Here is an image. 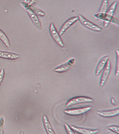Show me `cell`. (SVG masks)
<instances>
[{
  "mask_svg": "<svg viewBox=\"0 0 119 134\" xmlns=\"http://www.w3.org/2000/svg\"><path fill=\"white\" fill-rule=\"evenodd\" d=\"M94 16L97 19L104 21L103 26L104 27L108 26L110 23L117 25H119L118 19L117 18L109 15L106 13L98 12L95 14Z\"/></svg>",
  "mask_w": 119,
  "mask_h": 134,
  "instance_id": "1",
  "label": "cell"
},
{
  "mask_svg": "<svg viewBox=\"0 0 119 134\" xmlns=\"http://www.w3.org/2000/svg\"><path fill=\"white\" fill-rule=\"evenodd\" d=\"M93 99L90 97L84 96H78L73 97L68 100L66 106L69 107L81 104L90 103L93 102Z\"/></svg>",
  "mask_w": 119,
  "mask_h": 134,
  "instance_id": "2",
  "label": "cell"
},
{
  "mask_svg": "<svg viewBox=\"0 0 119 134\" xmlns=\"http://www.w3.org/2000/svg\"><path fill=\"white\" fill-rule=\"evenodd\" d=\"M21 4L25 8L30 19L32 20L33 24L36 26V28L39 30H41L42 29V26L40 20L37 15L29 7L26 3L22 2H21Z\"/></svg>",
  "mask_w": 119,
  "mask_h": 134,
  "instance_id": "3",
  "label": "cell"
},
{
  "mask_svg": "<svg viewBox=\"0 0 119 134\" xmlns=\"http://www.w3.org/2000/svg\"><path fill=\"white\" fill-rule=\"evenodd\" d=\"M78 17L80 23L86 28L95 31H101L103 30L101 27L90 21L81 14L78 15Z\"/></svg>",
  "mask_w": 119,
  "mask_h": 134,
  "instance_id": "4",
  "label": "cell"
},
{
  "mask_svg": "<svg viewBox=\"0 0 119 134\" xmlns=\"http://www.w3.org/2000/svg\"><path fill=\"white\" fill-rule=\"evenodd\" d=\"M92 108V107L87 106L83 107L65 110H64V113L70 116H79L87 113L91 110Z\"/></svg>",
  "mask_w": 119,
  "mask_h": 134,
  "instance_id": "5",
  "label": "cell"
},
{
  "mask_svg": "<svg viewBox=\"0 0 119 134\" xmlns=\"http://www.w3.org/2000/svg\"><path fill=\"white\" fill-rule=\"evenodd\" d=\"M49 31L52 38L57 44L59 46L63 47L64 46V43L59 35V33L56 29L54 23H51L49 26Z\"/></svg>",
  "mask_w": 119,
  "mask_h": 134,
  "instance_id": "6",
  "label": "cell"
},
{
  "mask_svg": "<svg viewBox=\"0 0 119 134\" xmlns=\"http://www.w3.org/2000/svg\"><path fill=\"white\" fill-rule=\"evenodd\" d=\"M111 68V64L110 61L109 60L103 70V72L100 78V84H99V85L100 87H103L106 83L108 79L109 76L110 74Z\"/></svg>",
  "mask_w": 119,
  "mask_h": 134,
  "instance_id": "7",
  "label": "cell"
},
{
  "mask_svg": "<svg viewBox=\"0 0 119 134\" xmlns=\"http://www.w3.org/2000/svg\"><path fill=\"white\" fill-rule=\"evenodd\" d=\"M75 63L76 59L75 58L71 59L66 63L55 68L54 69V71L59 73H64L67 72L73 68Z\"/></svg>",
  "mask_w": 119,
  "mask_h": 134,
  "instance_id": "8",
  "label": "cell"
},
{
  "mask_svg": "<svg viewBox=\"0 0 119 134\" xmlns=\"http://www.w3.org/2000/svg\"><path fill=\"white\" fill-rule=\"evenodd\" d=\"M78 20V16H73L70 18L66 21L59 29V33L60 36H62L71 26L75 24Z\"/></svg>",
  "mask_w": 119,
  "mask_h": 134,
  "instance_id": "9",
  "label": "cell"
},
{
  "mask_svg": "<svg viewBox=\"0 0 119 134\" xmlns=\"http://www.w3.org/2000/svg\"><path fill=\"white\" fill-rule=\"evenodd\" d=\"M97 115L104 118H110L117 116L119 114V108L110 110L98 111H97Z\"/></svg>",
  "mask_w": 119,
  "mask_h": 134,
  "instance_id": "10",
  "label": "cell"
},
{
  "mask_svg": "<svg viewBox=\"0 0 119 134\" xmlns=\"http://www.w3.org/2000/svg\"><path fill=\"white\" fill-rule=\"evenodd\" d=\"M71 127L75 132L79 134H97L99 132L98 129H93L79 127L74 125L71 126Z\"/></svg>",
  "mask_w": 119,
  "mask_h": 134,
  "instance_id": "11",
  "label": "cell"
},
{
  "mask_svg": "<svg viewBox=\"0 0 119 134\" xmlns=\"http://www.w3.org/2000/svg\"><path fill=\"white\" fill-rule=\"evenodd\" d=\"M109 55H105L100 59L97 65L95 71V74L96 76L99 75L102 72L105 67V65H106L107 62L109 60Z\"/></svg>",
  "mask_w": 119,
  "mask_h": 134,
  "instance_id": "12",
  "label": "cell"
},
{
  "mask_svg": "<svg viewBox=\"0 0 119 134\" xmlns=\"http://www.w3.org/2000/svg\"><path fill=\"white\" fill-rule=\"evenodd\" d=\"M42 121L44 126L47 134H56L55 131L51 125L47 116L45 115H43Z\"/></svg>",
  "mask_w": 119,
  "mask_h": 134,
  "instance_id": "13",
  "label": "cell"
},
{
  "mask_svg": "<svg viewBox=\"0 0 119 134\" xmlns=\"http://www.w3.org/2000/svg\"><path fill=\"white\" fill-rule=\"evenodd\" d=\"M20 57V55L16 53L0 51V58L10 60H16Z\"/></svg>",
  "mask_w": 119,
  "mask_h": 134,
  "instance_id": "14",
  "label": "cell"
},
{
  "mask_svg": "<svg viewBox=\"0 0 119 134\" xmlns=\"http://www.w3.org/2000/svg\"><path fill=\"white\" fill-rule=\"evenodd\" d=\"M0 40L2 41L6 47L10 48L11 47L10 40L3 31L0 29Z\"/></svg>",
  "mask_w": 119,
  "mask_h": 134,
  "instance_id": "15",
  "label": "cell"
},
{
  "mask_svg": "<svg viewBox=\"0 0 119 134\" xmlns=\"http://www.w3.org/2000/svg\"><path fill=\"white\" fill-rule=\"evenodd\" d=\"M27 4H28L29 7H30L37 15H38L39 16H43L45 15V13L42 10H41L40 9H38V8H37V7H35V6H33V5H32V4L29 5V4H28L27 3Z\"/></svg>",
  "mask_w": 119,
  "mask_h": 134,
  "instance_id": "16",
  "label": "cell"
},
{
  "mask_svg": "<svg viewBox=\"0 0 119 134\" xmlns=\"http://www.w3.org/2000/svg\"><path fill=\"white\" fill-rule=\"evenodd\" d=\"M117 4V3L116 1L113 2L108 9H107L106 13L112 16H114V14L116 8Z\"/></svg>",
  "mask_w": 119,
  "mask_h": 134,
  "instance_id": "17",
  "label": "cell"
},
{
  "mask_svg": "<svg viewBox=\"0 0 119 134\" xmlns=\"http://www.w3.org/2000/svg\"><path fill=\"white\" fill-rule=\"evenodd\" d=\"M116 64L115 76L118 77L119 75V51L118 50H116Z\"/></svg>",
  "mask_w": 119,
  "mask_h": 134,
  "instance_id": "18",
  "label": "cell"
},
{
  "mask_svg": "<svg viewBox=\"0 0 119 134\" xmlns=\"http://www.w3.org/2000/svg\"><path fill=\"white\" fill-rule=\"evenodd\" d=\"M108 5V1H102L98 13H106Z\"/></svg>",
  "mask_w": 119,
  "mask_h": 134,
  "instance_id": "19",
  "label": "cell"
},
{
  "mask_svg": "<svg viewBox=\"0 0 119 134\" xmlns=\"http://www.w3.org/2000/svg\"><path fill=\"white\" fill-rule=\"evenodd\" d=\"M5 119L4 117L0 118V134H4Z\"/></svg>",
  "mask_w": 119,
  "mask_h": 134,
  "instance_id": "20",
  "label": "cell"
},
{
  "mask_svg": "<svg viewBox=\"0 0 119 134\" xmlns=\"http://www.w3.org/2000/svg\"><path fill=\"white\" fill-rule=\"evenodd\" d=\"M107 129L116 134L119 133V127L118 126L112 125H109L107 127Z\"/></svg>",
  "mask_w": 119,
  "mask_h": 134,
  "instance_id": "21",
  "label": "cell"
},
{
  "mask_svg": "<svg viewBox=\"0 0 119 134\" xmlns=\"http://www.w3.org/2000/svg\"><path fill=\"white\" fill-rule=\"evenodd\" d=\"M64 126L65 129L66 131L67 134H76L73 130L67 124H65Z\"/></svg>",
  "mask_w": 119,
  "mask_h": 134,
  "instance_id": "22",
  "label": "cell"
},
{
  "mask_svg": "<svg viewBox=\"0 0 119 134\" xmlns=\"http://www.w3.org/2000/svg\"><path fill=\"white\" fill-rule=\"evenodd\" d=\"M5 76V70L4 69H2L0 70V86L1 85Z\"/></svg>",
  "mask_w": 119,
  "mask_h": 134,
  "instance_id": "23",
  "label": "cell"
},
{
  "mask_svg": "<svg viewBox=\"0 0 119 134\" xmlns=\"http://www.w3.org/2000/svg\"><path fill=\"white\" fill-rule=\"evenodd\" d=\"M110 102L111 104L113 105H115L116 104V101L115 99L113 97H111L110 98Z\"/></svg>",
  "mask_w": 119,
  "mask_h": 134,
  "instance_id": "24",
  "label": "cell"
},
{
  "mask_svg": "<svg viewBox=\"0 0 119 134\" xmlns=\"http://www.w3.org/2000/svg\"><path fill=\"white\" fill-rule=\"evenodd\" d=\"M19 134H24V133L23 132L21 131L20 132V133Z\"/></svg>",
  "mask_w": 119,
  "mask_h": 134,
  "instance_id": "25",
  "label": "cell"
}]
</instances>
